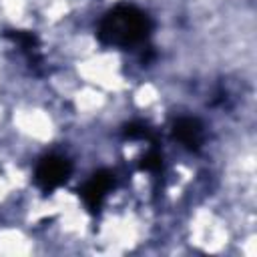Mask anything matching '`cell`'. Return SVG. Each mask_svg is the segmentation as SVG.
<instances>
[{
	"label": "cell",
	"instance_id": "277c9868",
	"mask_svg": "<svg viewBox=\"0 0 257 257\" xmlns=\"http://www.w3.org/2000/svg\"><path fill=\"white\" fill-rule=\"evenodd\" d=\"M173 135L175 139L189 151H197L201 145H203V139H205V131H203V124L197 120V118H191V116H183L179 120H175L173 124Z\"/></svg>",
	"mask_w": 257,
	"mask_h": 257
},
{
	"label": "cell",
	"instance_id": "5b68a950",
	"mask_svg": "<svg viewBox=\"0 0 257 257\" xmlns=\"http://www.w3.org/2000/svg\"><path fill=\"white\" fill-rule=\"evenodd\" d=\"M143 167L149 169V171H157L161 167V155L157 151H151L145 159H143Z\"/></svg>",
	"mask_w": 257,
	"mask_h": 257
},
{
	"label": "cell",
	"instance_id": "7a4b0ae2",
	"mask_svg": "<svg viewBox=\"0 0 257 257\" xmlns=\"http://www.w3.org/2000/svg\"><path fill=\"white\" fill-rule=\"evenodd\" d=\"M72 173V165L68 159L58 157V155H48L44 157L34 173V181L42 191H52L56 187H60Z\"/></svg>",
	"mask_w": 257,
	"mask_h": 257
},
{
	"label": "cell",
	"instance_id": "3957f363",
	"mask_svg": "<svg viewBox=\"0 0 257 257\" xmlns=\"http://www.w3.org/2000/svg\"><path fill=\"white\" fill-rule=\"evenodd\" d=\"M112 183H114V179H112V175H110L108 171H98V173H94V175L84 183V187L80 189V197H82L84 205H86L90 211H98V207H100V203L104 201L106 193L112 189Z\"/></svg>",
	"mask_w": 257,
	"mask_h": 257
},
{
	"label": "cell",
	"instance_id": "6da1fadb",
	"mask_svg": "<svg viewBox=\"0 0 257 257\" xmlns=\"http://www.w3.org/2000/svg\"><path fill=\"white\" fill-rule=\"evenodd\" d=\"M151 32V18L137 6L120 4L104 14L96 36L104 46L131 48L141 44Z\"/></svg>",
	"mask_w": 257,
	"mask_h": 257
}]
</instances>
